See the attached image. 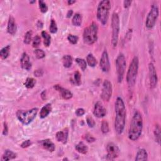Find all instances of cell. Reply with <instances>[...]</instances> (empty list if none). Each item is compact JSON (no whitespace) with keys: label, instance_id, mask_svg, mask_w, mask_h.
<instances>
[{"label":"cell","instance_id":"18","mask_svg":"<svg viewBox=\"0 0 161 161\" xmlns=\"http://www.w3.org/2000/svg\"><path fill=\"white\" fill-rule=\"evenodd\" d=\"M68 129H66L63 131H59L56 133V138L57 140L59 142H62L63 144H66L68 138Z\"/></svg>","mask_w":161,"mask_h":161},{"label":"cell","instance_id":"51","mask_svg":"<svg viewBox=\"0 0 161 161\" xmlns=\"http://www.w3.org/2000/svg\"><path fill=\"white\" fill-rule=\"evenodd\" d=\"M35 3V1H30V4H33V3Z\"/></svg>","mask_w":161,"mask_h":161},{"label":"cell","instance_id":"50","mask_svg":"<svg viewBox=\"0 0 161 161\" xmlns=\"http://www.w3.org/2000/svg\"><path fill=\"white\" fill-rule=\"evenodd\" d=\"M76 2V1H73V0H69V1H67V3H68L69 5H71L74 4V3H75Z\"/></svg>","mask_w":161,"mask_h":161},{"label":"cell","instance_id":"19","mask_svg":"<svg viewBox=\"0 0 161 161\" xmlns=\"http://www.w3.org/2000/svg\"><path fill=\"white\" fill-rule=\"evenodd\" d=\"M40 145H42V147L44 149L47 150L48 151L52 152L55 151V146L50 139H46L40 141Z\"/></svg>","mask_w":161,"mask_h":161},{"label":"cell","instance_id":"4","mask_svg":"<svg viewBox=\"0 0 161 161\" xmlns=\"http://www.w3.org/2000/svg\"><path fill=\"white\" fill-rule=\"evenodd\" d=\"M139 60L137 57H134L131 62L128 72L126 74V82L130 87H133L135 84L138 74Z\"/></svg>","mask_w":161,"mask_h":161},{"label":"cell","instance_id":"1","mask_svg":"<svg viewBox=\"0 0 161 161\" xmlns=\"http://www.w3.org/2000/svg\"><path fill=\"white\" fill-rule=\"evenodd\" d=\"M115 130L117 134L120 135L123 133L125 129L126 115L124 102L120 97H118L116 100L115 103Z\"/></svg>","mask_w":161,"mask_h":161},{"label":"cell","instance_id":"46","mask_svg":"<svg viewBox=\"0 0 161 161\" xmlns=\"http://www.w3.org/2000/svg\"><path fill=\"white\" fill-rule=\"evenodd\" d=\"M43 74H44V72L42 69H37L34 72V75L37 77L42 76Z\"/></svg>","mask_w":161,"mask_h":161},{"label":"cell","instance_id":"14","mask_svg":"<svg viewBox=\"0 0 161 161\" xmlns=\"http://www.w3.org/2000/svg\"><path fill=\"white\" fill-rule=\"evenodd\" d=\"M93 114L97 118H103L106 115V110L104 108L103 103L101 102H96L95 104L94 110H93Z\"/></svg>","mask_w":161,"mask_h":161},{"label":"cell","instance_id":"35","mask_svg":"<svg viewBox=\"0 0 161 161\" xmlns=\"http://www.w3.org/2000/svg\"><path fill=\"white\" fill-rule=\"evenodd\" d=\"M49 30H50V33H57V32L58 28H57V23H56L54 19L51 20Z\"/></svg>","mask_w":161,"mask_h":161},{"label":"cell","instance_id":"20","mask_svg":"<svg viewBox=\"0 0 161 161\" xmlns=\"http://www.w3.org/2000/svg\"><path fill=\"white\" fill-rule=\"evenodd\" d=\"M52 111V106L50 103H47L46 105L42 107L40 110V118H45L50 114Z\"/></svg>","mask_w":161,"mask_h":161},{"label":"cell","instance_id":"5","mask_svg":"<svg viewBox=\"0 0 161 161\" xmlns=\"http://www.w3.org/2000/svg\"><path fill=\"white\" fill-rule=\"evenodd\" d=\"M98 27L95 22L93 23L84 30L83 40L88 45H93L98 39Z\"/></svg>","mask_w":161,"mask_h":161},{"label":"cell","instance_id":"48","mask_svg":"<svg viewBox=\"0 0 161 161\" xmlns=\"http://www.w3.org/2000/svg\"><path fill=\"white\" fill-rule=\"evenodd\" d=\"M73 14V11L72 10H69L68 12H67V18H70L71 17H72Z\"/></svg>","mask_w":161,"mask_h":161},{"label":"cell","instance_id":"10","mask_svg":"<svg viewBox=\"0 0 161 161\" xmlns=\"http://www.w3.org/2000/svg\"><path fill=\"white\" fill-rule=\"evenodd\" d=\"M113 88L112 84L109 80H105L103 82L102 93L101 95L102 99L104 102H109L112 96Z\"/></svg>","mask_w":161,"mask_h":161},{"label":"cell","instance_id":"3","mask_svg":"<svg viewBox=\"0 0 161 161\" xmlns=\"http://www.w3.org/2000/svg\"><path fill=\"white\" fill-rule=\"evenodd\" d=\"M110 9L111 3L109 0H103L99 3L97 8V18L103 25L107 23Z\"/></svg>","mask_w":161,"mask_h":161},{"label":"cell","instance_id":"13","mask_svg":"<svg viewBox=\"0 0 161 161\" xmlns=\"http://www.w3.org/2000/svg\"><path fill=\"white\" fill-rule=\"evenodd\" d=\"M100 66L101 69L104 73H108L110 70L109 57H108V54L106 50L103 51L102 57L100 59Z\"/></svg>","mask_w":161,"mask_h":161},{"label":"cell","instance_id":"7","mask_svg":"<svg viewBox=\"0 0 161 161\" xmlns=\"http://www.w3.org/2000/svg\"><path fill=\"white\" fill-rule=\"evenodd\" d=\"M112 37L111 44L113 48L117 46L118 42V35L120 32V19L118 13H114L111 18Z\"/></svg>","mask_w":161,"mask_h":161},{"label":"cell","instance_id":"52","mask_svg":"<svg viewBox=\"0 0 161 161\" xmlns=\"http://www.w3.org/2000/svg\"><path fill=\"white\" fill-rule=\"evenodd\" d=\"M68 160V159H67V158H64V159H63V160Z\"/></svg>","mask_w":161,"mask_h":161},{"label":"cell","instance_id":"39","mask_svg":"<svg viewBox=\"0 0 161 161\" xmlns=\"http://www.w3.org/2000/svg\"><path fill=\"white\" fill-rule=\"evenodd\" d=\"M40 43H41L40 37L39 35H36L33 39V43H32L33 47L35 48L38 47L40 46Z\"/></svg>","mask_w":161,"mask_h":161},{"label":"cell","instance_id":"33","mask_svg":"<svg viewBox=\"0 0 161 161\" xmlns=\"http://www.w3.org/2000/svg\"><path fill=\"white\" fill-rule=\"evenodd\" d=\"M32 34H33V32L32 30H29L25 33L24 37V40H23V42L25 44L28 45L30 44L32 39Z\"/></svg>","mask_w":161,"mask_h":161},{"label":"cell","instance_id":"12","mask_svg":"<svg viewBox=\"0 0 161 161\" xmlns=\"http://www.w3.org/2000/svg\"><path fill=\"white\" fill-rule=\"evenodd\" d=\"M149 81L150 86L152 89L155 88L158 83V77L156 69L153 64L151 62L149 64Z\"/></svg>","mask_w":161,"mask_h":161},{"label":"cell","instance_id":"42","mask_svg":"<svg viewBox=\"0 0 161 161\" xmlns=\"http://www.w3.org/2000/svg\"><path fill=\"white\" fill-rule=\"evenodd\" d=\"M32 145V141L30 140H27L24 141L23 143L21 144V148H27L28 147H30Z\"/></svg>","mask_w":161,"mask_h":161},{"label":"cell","instance_id":"25","mask_svg":"<svg viewBox=\"0 0 161 161\" xmlns=\"http://www.w3.org/2000/svg\"><path fill=\"white\" fill-rule=\"evenodd\" d=\"M82 21H83V18L81 15L79 13H76L73 17L72 22L74 26L79 27L82 24Z\"/></svg>","mask_w":161,"mask_h":161},{"label":"cell","instance_id":"27","mask_svg":"<svg viewBox=\"0 0 161 161\" xmlns=\"http://www.w3.org/2000/svg\"><path fill=\"white\" fill-rule=\"evenodd\" d=\"M10 52V46H7L3 47L0 51V55L3 59H6L8 57Z\"/></svg>","mask_w":161,"mask_h":161},{"label":"cell","instance_id":"49","mask_svg":"<svg viewBox=\"0 0 161 161\" xmlns=\"http://www.w3.org/2000/svg\"><path fill=\"white\" fill-rule=\"evenodd\" d=\"M41 97H42V100H45L46 99V91H44L42 93H41Z\"/></svg>","mask_w":161,"mask_h":161},{"label":"cell","instance_id":"34","mask_svg":"<svg viewBox=\"0 0 161 161\" xmlns=\"http://www.w3.org/2000/svg\"><path fill=\"white\" fill-rule=\"evenodd\" d=\"M34 54L37 59H42L46 57V53L42 49H35L34 50Z\"/></svg>","mask_w":161,"mask_h":161},{"label":"cell","instance_id":"2","mask_svg":"<svg viewBox=\"0 0 161 161\" xmlns=\"http://www.w3.org/2000/svg\"><path fill=\"white\" fill-rule=\"evenodd\" d=\"M143 118L138 111H135L130 123L128 136L129 139L136 141L141 136L143 130Z\"/></svg>","mask_w":161,"mask_h":161},{"label":"cell","instance_id":"8","mask_svg":"<svg viewBox=\"0 0 161 161\" xmlns=\"http://www.w3.org/2000/svg\"><path fill=\"white\" fill-rule=\"evenodd\" d=\"M159 15V7L157 3H153L151 6V9L148 14V15L146 18L145 26L149 29H151L154 27L158 18Z\"/></svg>","mask_w":161,"mask_h":161},{"label":"cell","instance_id":"22","mask_svg":"<svg viewBox=\"0 0 161 161\" xmlns=\"http://www.w3.org/2000/svg\"><path fill=\"white\" fill-rule=\"evenodd\" d=\"M17 156V155L16 153L13 152L12 151H10V150H6L2 156V160L6 161V160L14 159L16 158Z\"/></svg>","mask_w":161,"mask_h":161},{"label":"cell","instance_id":"21","mask_svg":"<svg viewBox=\"0 0 161 161\" xmlns=\"http://www.w3.org/2000/svg\"><path fill=\"white\" fill-rule=\"evenodd\" d=\"M148 160V153L147 151L144 149H141L137 153L135 160Z\"/></svg>","mask_w":161,"mask_h":161},{"label":"cell","instance_id":"45","mask_svg":"<svg viewBox=\"0 0 161 161\" xmlns=\"http://www.w3.org/2000/svg\"><path fill=\"white\" fill-rule=\"evenodd\" d=\"M132 1L130 0H126V1H123V5H124V8H129V7L131 6V4H132Z\"/></svg>","mask_w":161,"mask_h":161},{"label":"cell","instance_id":"6","mask_svg":"<svg viewBox=\"0 0 161 161\" xmlns=\"http://www.w3.org/2000/svg\"><path fill=\"white\" fill-rule=\"evenodd\" d=\"M38 108H34L27 111L18 110L17 112V117L19 121L23 125H28L32 123L38 113Z\"/></svg>","mask_w":161,"mask_h":161},{"label":"cell","instance_id":"43","mask_svg":"<svg viewBox=\"0 0 161 161\" xmlns=\"http://www.w3.org/2000/svg\"><path fill=\"white\" fill-rule=\"evenodd\" d=\"M76 114L77 117H81L85 114V110L83 108H78L76 111Z\"/></svg>","mask_w":161,"mask_h":161},{"label":"cell","instance_id":"40","mask_svg":"<svg viewBox=\"0 0 161 161\" xmlns=\"http://www.w3.org/2000/svg\"><path fill=\"white\" fill-rule=\"evenodd\" d=\"M86 122L88 125L90 127V128H93L96 124L95 120L93 119V117H91V116H88L86 118Z\"/></svg>","mask_w":161,"mask_h":161},{"label":"cell","instance_id":"38","mask_svg":"<svg viewBox=\"0 0 161 161\" xmlns=\"http://www.w3.org/2000/svg\"><path fill=\"white\" fill-rule=\"evenodd\" d=\"M67 40H69V42L70 44L74 45V44H76L77 43L79 38H78V37L76 36V35H69L68 37H67Z\"/></svg>","mask_w":161,"mask_h":161},{"label":"cell","instance_id":"26","mask_svg":"<svg viewBox=\"0 0 161 161\" xmlns=\"http://www.w3.org/2000/svg\"><path fill=\"white\" fill-rule=\"evenodd\" d=\"M42 36L44 39V43L46 47H48L50 45L51 42V37L46 31L42 32Z\"/></svg>","mask_w":161,"mask_h":161},{"label":"cell","instance_id":"9","mask_svg":"<svg viewBox=\"0 0 161 161\" xmlns=\"http://www.w3.org/2000/svg\"><path fill=\"white\" fill-rule=\"evenodd\" d=\"M126 66V62L125 55L123 54H119L116 59V68H117L118 83H122L123 79L124 77Z\"/></svg>","mask_w":161,"mask_h":161},{"label":"cell","instance_id":"24","mask_svg":"<svg viewBox=\"0 0 161 161\" xmlns=\"http://www.w3.org/2000/svg\"><path fill=\"white\" fill-rule=\"evenodd\" d=\"M75 149L78 152L82 153V154H86L88 151V147L82 142L78 143L75 147Z\"/></svg>","mask_w":161,"mask_h":161},{"label":"cell","instance_id":"29","mask_svg":"<svg viewBox=\"0 0 161 161\" xmlns=\"http://www.w3.org/2000/svg\"><path fill=\"white\" fill-rule=\"evenodd\" d=\"M72 82L77 86H79L81 84V75L79 71L74 73Z\"/></svg>","mask_w":161,"mask_h":161},{"label":"cell","instance_id":"32","mask_svg":"<svg viewBox=\"0 0 161 161\" xmlns=\"http://www.w3.org/2000/svg\"><path fill=\"white\" fill-rule=\"evenodd\" d=\"M154 136L155 138V141L159 144L160 142V128L158 124L156 125L155 126Z\"/></svg>","mask_w":161,"mask_h":161},{"label":"cell","instance_id":"28","mask_svg":"<svg viewBox=\"0 0 161 161\" xmlns=\"http://www.w3.org/2000/svg\"><path fill=\"white\" fill-rule=\"evenodd\" d=\"M86 61H87L88 65L91 67H95L97 64L96 59L94 57V55H93L92 54H89L88 55L87 57H86Z\"/></svg>","mask_w":161,"mask_h":161},{"label":"cell","instance_id":"37","mask_svg":"<svg viewBox=\"0 0 161 161\" xmlns=\"http://www.w3.org/2000/svg\"><path fill=\"white\" fill-rule=\"evenodd\" d=\"M101 129H102V131L103 133H107L109 132V125H108V123L106 120H103L102 123V126H101Z\"/></svg>","mask_w":161,"mask_h":161},{"label":"cell","instance_id":"11","mask_svg":"<svg viewBox=\"0 0 161 161\" xmlns=\"http://www.w3.org/2000/svg\"><path fill=\"white\" fill-rule=\"evenodd\" d=\"M106 151L108 152L106 159L108 160H114L119 156L120 153L118 146L113 142H110L107 144Z\"/></svg>","mask_w":161,"mask_h":161},{"label":"cell","instance_id":"31","mask_svg":"<svg viewBox=\"0 0 161 161\" xmlns=\"http://www.w3.org/2000/svg\"><path fill=\"white\" fill-rule=\"evenodd\" d=\"M76 62L79 66L80 68L82 69V70H85L87 67V63L86 61L84 59H81V58H77L76 59Z\"/></svg>","mask_w":161,"mask_h":161},{"label":"cell","instance_id":"47","mask_svg":"<svg viewBox=\"0 0 161 161\" xmlns=\"http://www.w3.org/2000/svg\"><path fill=\"white\" fill-rule=\"evenodd\" d=\"M37 26L39 29L42 28L43 27V23L40 20H39L38 22H37Z\"/></svg>","mask_w":161,"mask_h":161},{"label":"cell","instance_id":"44","mask_svg":"<svg viewBox=\"0 0 161 161\" xmlns=\"http://www.w3.org/2000/svg\"><path fill=\"white\" fill-rule=\"evenodd\" d=\"M3 134L5 136H6L8 134V127L7 125V123L6 122H4V126H3Z\"/></svg>","mask_w":161,"mask_h":161},{"label":"cell","instance_id":"36","mask_svg":"<svg viewBox=\"0 0 161 161\" xmlns=\"http://www.w3.org/2000/svg\"><path fill=\"white\" fill-rule=\"evenodd\" d=\"M39 8L40 10V12L45 13L47 12L48 11V6L46 5V3H45L42 0H40L39 1Z\"/></svg>","mask_w":161,"mask_h":161},{"label":"cell","instance_id":"15","mask_svg":"<svg viewBox=\"0 0 161 161\" xmlns=\"http://www.w3.org/2000/svg\"><path fill=\"white\" fill-rule=\"evenodd\" d=\"M55 90H57L61 96L62 98L64 100H70L73 98V93L69 89L64 88L60 85H55L54 86Z\"/></svg>","mask_w":161,"mask_h":161},{"label":"cell","instance_id":"16","mask_svg":"<svg viewBox=\"0 0 161 161\" xmlns=\"http://www.w3.org/2000/svg\"><path fill=\"white\" fill-rule=\"evenodd\" d=\"M20 64L21 67L23 69L30 70L32 69V63L30 61V57L28 55L26 52H24L21 55V57L20 59Z\"/></svg>","mask_w":161,"mask_h":161},{"label":"cell","instance_id":"17","mask_svg":"<svg viewBox=\"0 0 161 161\" xmlns=\"http://www.w3.org/2000/svg\"><path fill=\"white\" fill-rule=\"evenodd\" d=\"M7 30L10 35H14L17 30V26L15 22V20L13 16H10L8 22V26H7Z\"/></svg>","mask_w":161,"mask_h":161},{"label":"cell","instance_id":"41","mask_svg":"<svg viewBox=\"0 0 161 161\" xmlns=\"http://www.w3.org/2000/svg\"><path fill=\"white\" fill-rule=\"evenodd\" d=\"M85 139L86 140V141L88 142H89V143H93V142H95V140H96V138L94 137H93L89 133L86 134Z\"/></svg>","mask_w":161,"mask_h":161},{"label":"cell","instance_id":"30","mask_svg":"<svg viewBox=\"0 0 161 161\" xmlns=\"http://www.w3.org/2000/svg\"><path fill=\"white\" fill-rule=\"evenodd\" d=\"M36 84V80L35 79H33L32 77H28L25 83V87L28 89H32L35 86V85Z\"/></svg>","mask_w":161,"mask_h":161},{"label":"cell","instance_id":"23","mask_svg":"<svg viewBox=\"0 0 161 161\" xmlns=\"http://www.w3.org/2000/svg\"><path fill=\"white\" fill-rule=\"evenodd\" d=\"M73 57L70 55H66L62 58L63 66L66 68H69L73 65Z\"/></svg>","mask_w":161,"mask_h":161}]
</instances>
